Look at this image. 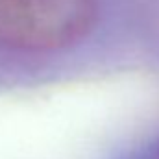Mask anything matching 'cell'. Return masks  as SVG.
<instances>
[{
  "label": "cell",
  "mask_w": 159,
  "mask_h": 159,
  "mask_svg": "<svg viewBox=\"0 0 159 159\" xmlns=\"http://www.w3.org/2000/svg\"><path fill=\"white\" fill-rule=\"evenodd\" d=\"M100 0H0V94L98 81Z\"/></svg>",
  "instance_id": "obj_1"
},
{
  "label": "cell",
  "mask_w": 159,
  "mask_h": 159,
  "mask_svg": "<svg viewBox=\"0 0 159 159\" xmlns=\"http://www.w3.org/2000/svg\"><path fill=\"white\" fill-rule=\"evenodd\" d=\"M98 159H159V119L129 131Z\"/></svg>",
  "instance_id": "obj_2"
}]
</instances>
